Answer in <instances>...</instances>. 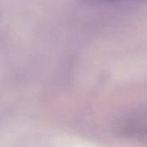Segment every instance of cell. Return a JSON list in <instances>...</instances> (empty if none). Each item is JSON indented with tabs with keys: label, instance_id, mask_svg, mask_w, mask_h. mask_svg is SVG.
Wrapping results in <instances>:
<instances>
[{
	"label": "cell",
	"instance_id": "6da1fadb",
	"mask_svg": "<svg viewBox=\"0 0 147 147\" xmlns=\"http://www.w3.org/2000/svg\"><path fill=\"white\" fill-rule=\"evenodd\" d=\"M96 1H104V2H112V1H119V0H96Z\"/></svg>",
	"mask_w": 147,
	"mask_h": 147
}]
</instances>
